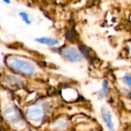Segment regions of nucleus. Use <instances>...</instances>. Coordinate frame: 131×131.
I'll return each mask as SVG.
<instances>
[{"label": "nucleus", "mask_w": 131, "mask_h": 131, "mask_svg": "<svg viewBox=\"0 0 131 131\" xmlns=\"http://www.w3.org/2000/svg\"><path fill=\"white\" fill-rule=\"evenodd\" d=\"M12 66L14 67L13 68L17 70L18 71L28 74H32L34 70L33 67L31 64L26 63L25 61H16L12 62Z\"/></svg>", "instance_id": "f257e3e1"}, {"label": "nucleus", "mask_w": 131, "mask_h": 131, "mask_svg": "<svg viewBox=\"0 0 131 131\" xmlns=\"http://www.w3.org/2000/svg\"><path fill=\"white\" fill-rule=\"evenodd\" d=\"M63 55L70 61L74 62V61H79L83 59V55L80 54V53L77 52L76 50L74 48H68L63 52Z\"/></svg>", "instance_id": "f03ea898"}, {"label": "nucleus", "mask_w": 131, "mask_h": 131, "mask_svg": "<svg viewBox=\"0 0 131 131\" xmlns=\"http://www.w3.org/2000/svg\"><path fill=\"white\" fill-rule=\"evenodd\" d=\"M101 114H102L103 119L109 131H115V126L113 121V117H112V114L110 111L107 109H102Z\"/></svg>", "instance_id": "7ed1b4c3"}, {"label": "nucleus", "mask_w": 131, "mask_h": 131, "mask_svg": "<svg viewBox=\"0 0 131 131\" xmlns=\"http://www.w3.org/2000/svg\"><path fill=\"white\" fill-rule=\"evenodd\" d=\"M36 42L41 44V45H45L49 47H54L57 45H59V40L53 38H49V37H41L35 39Z\"/></svg>", "instance_id": "20e7f679"}, {"label": "nucleus", "mask_w": 131, "mask_h": 131, "mask_svg": "<svg viewBox=\"0 0 131 131\" xmlns=\"http://www.w3.org/2000/svg\"><path fill=\"white\" fill-rule=\"evenodd\" d=\"M108 81H104L103 82V84H102V88L99 92V97L100 98H103L107 94V91H108Z\"/></svg>", "instance_id": "39448f33"}, {"label": "nucleus", "mask_w": 131, "mask_h": 131, "mask_svg": "<svg viewBox=\"0 0 131 131\" xmlns=\"http://www.w3.org/2000/svg\"><path fill=\"white\" fill-rule=\"evenodd\" d=\"M19 15L21 17V18H22V20L26 24V25H30L31 24V20L29 19V15H28V14L26 13V12H20L19 13Z\"/></svg>", "instance_id": "423d86ee"}, {"label": "nucleus", "mask_w": 131, "mask_h": 131, "mask_svg": "<svg viewBox=\"0 0 131 131\" xmlns=\"http://www.w3.org/2000/svg\"><path fill=\"white\" fill-rule=\"evenodd\" d=\"M123 81H124V82L127 85H128V86L131 88V74H127V75L124 78Z\"/></svg>", "instance_id": "0eeeda50"}, {"label": "nucleus", "mask_w": 131, "mask_h": 131, "mask_svg": "<svg viewBox=\"0 0 131 131\" xmlns=\"http://www.w3.org/2000/svg\"><path fill=\"white\" fill-rule=\"evenodd\" d=\"M4 2H5V4H10V3H11L10 1H4Z\"/></svg>", "instance_id": "6e6552de"}]
</instances>
